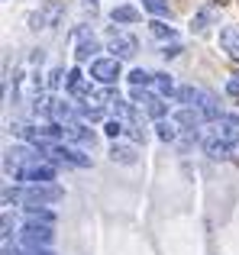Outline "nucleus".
I'll return each mask as SVG.
<instances>
[{
    "mask_svg": "<svg viewBox=\"0 0 239 255\" xmlns=\"http://www.w3.org/2000/svg\"><path fill=\"white\" fill-rule=\"evenodd\" d=\"M178 100H181L184 107H194V110L204 113V120H220V107H217V100L210 97L207 91H201V87H181L178 91Z\"/></svg>",
    "mask_w": 239,
    "mask_h": 255,
    "instance_id": "f257e3e1",
    "label": "nucleus"
},
{
    "mask_svg": "<svg viewBox=\"0 0 239 255\" xmlns=\"http://www.w3.org/2000/svg\"><path fill=\"white\" fill-rule=\"evenodd\" d=\"M52 239H55L52 223H36V220H29L23 226V233H19V243L26 249H45V246H52Z\"/></svg>",
    "mask_w": 239,
    "mask_h": 255,
    "instance_id": "f03ea898",
    "label": "nucleus"
},
{
    "mask_svg": "<svg viewBox=\"0 0 239 255\" xmlns=\"http://www.w3.org/2000/svg\"><path fill=\"white\" fill-rule=\"evenodd\" d=\"M16 200H23L26 207L55 204V200H62V187H55V184H29L26 191H16Z\"/></svg>",
    "mask_w": 239,
    "mask_h": 255,
    "instance_id": "7ed1b4c3",
    "label": "nucleus"
},
{
    "mask_svg": "<svg viewBox=\"0 0 239 255\" xmlns=\"http://www.w3.org/2000/svg\"><path fill=\"white\" fill-rule=\"evenodd\" d=\"M13 178L26 181V184H49V181H55V165L36 162V165H29V168H16V171H13Z\"/></svg>",
    "mask_w": 239,
    "mask_h": 255,
    "instance_id": "20e7f679",
    "label": "nucleus"
},
{
    "mask_svg": "<svg viewBox=\"0 0 239 255\" xmlns=\"http://www.w3.org/2000/svg\"><path fill=\"white\" fill-rule=\"evenodd\" d=\"M132 104H136L139 110H145L149 117H155V120H165V113H168V107L162 104V97L149 94L145 87H132Z\"/></svg>",
    "mask_w": 239,
    "mask_h": 255,
    "instance_id": "39448f33",
    "label": "nucleus"
},
{
    "mask_svg": "<svg viewBox=\"0 0 239 255\" xmlns=\"http://www.w3.org/2000/svg\"><path fill=\"white\" fill-rule=\"evenodd\" d=\"M210 136H217L220 142L227 145H239V117H230V113H223L220 120H214V129H210Z\"/></svg>",
    "mask_w": 239,
    "mask_h": 255,
    "instance_id": "423d86ee",
    "label": "nucleus"
},
{
    "mask_svg": "<svg viewBox=\"0 0 239 255\" xmlns=\"http://www.w3.org/2000/svg\"><path fill=\"white\" fill-rule=\"evenodd\" d=\"M91 78L97 84H117L120 81V58H94L91 62Z\"/></svg>",
    "mask_w": 239,
    "mask_h": 255,
    "instance_id": "0eeeda50",
    "label": "nucleus"
},
{
    "mask_svg": "<svg viewBox=\"0 0 239 255\" xmlns=\"http://www.w3.org/2000/svg\"><path fill=\"white\" fill-rule=\"evenodd\" d=\"M62 13H65V6L55 3V0H49L42 10H36L29 16V26H32V29H49V26H55L58 19H62Z\"/></svg>",
    "mask_w": 239,
    "mask_h": 255,
    "instance_id": "6e6552de",
    "label": "nucleus"
},
{
    "mask_svg": "<svg viewBox=\"0 0 239 255\" xmlns=\"http://www.w3.org/2000/svg\"><path fill=\"white\" fill-rule=\"evenodd\" d=\"M110 52H114V58H132L139 52V42L129 36V32H110Z\"/></svg>",
    "mask_w": 239,
    "mask_h": 255,
    "instance_id": "1a4fd4ad",
    "label": "nucleus"
},
{
    "mask_svg": "<svg viewBox=\"0 0 239 255\" xmlns=\"http://www.w3.org/2000/svg\"><path fill=\"white\" fill-rule=\"evenodd\" d=\"M65 139L81 142V145H88V149H94V145H97V136H94V132H91L84 123H75V120H71V123H65Z\"/></svg>",
    "mask_w": 239,
    "mask_h": 255,
    "instance_id": "9d476101",
    "label": "nucleus"
},
{
    "mask_svg": "<svg viewBox=\"0 0 239 255\" xmlns=\"http://www.w3.org/2000/svg\"><path fill=\"white\" fill-rule=\"evenodd\" d=\"M75 39H78V45H75V58H78V62H88V58L97 52V39L91 36L88 29H78V32H75Z\"/></svg>",
    "mask_w": 239,
    "mask_h": 255,
    "instance_id": "9b49d317",
    "label": "nucleus"
},
{
    "mask_svg": "<svg viewBox=\"0 0 239 255\" xmlns=\"http://www.w3.org/2000/svg\"><path fill=\"white\" fill-rule=\"evenodd\" d=\"M201 142H204V152H207V155L214 158V162H223V158H230V155H233V145L220 142V139H217V136H210V132L201 139Z\"/></svg>",
    "mask_w": 239,
    "mask_h": 255,
    "instance_id": "f8f14e48",
    "label": "nucleus"
},
{
    "mask_svg": "<svg viewBox=\"0 0 239 255\" xmlns=\"http://www.w3.org/2000/svg\"><path fill=\"white\" fill-rule=\"evenodd\" d=\"M220 45H223V52H227L233 62H239V29H233V26L220 29Z\"/></svg>",
    "mask_w": 239,
    "mask_h": 255,
    "instance_id": "ddd939ff",
    "label": "nucleus"
},
{
    "mask_svg": "<svg viewBox=\"0 0 239 255\" xmlns=\"http://www.w3.org/2000/svg\"><path fill=\"white\" fill-rule=\"evenodd\" d=\"M65 87H68L75 97H91V87H88V81H84L81 68H71V71H68V78H65Z\"/></svg>",
    "mask_w": 239,
    "mask_h": 255,
    "instance_id": "4468645a",
    "label": "nucleus"
},
{
    "mask_svg": "<svg viewBox=\"0 0 239 255\" xmlns=\"http://www.w3.org/2000/svg\"><path fill=\"white\" fill-rule=\"evenodd\" d=\"M110 158H114V162H120V165H136V149H132V145L114 142V145H110Z\"/></svg>",
    "mask_w": 239,
    "mask_h": 255,
    "instance_id": "2eb2a0df",
    "label": "nucleus"
},
{
    "mask_svg": "<svg viewBox=\"0 0 239 255\" xmlns=\"http://www.w3.org/2000/svg\"><path fill=\"white\" fill-rule=\"evenodd\" d=\"M139 16H142V13H139L136 6H114V10H110V19H114V23H139Z\"/></svg>",
    "mask_w": 239,
    "mask_h": 255,
    "instance_id": "dca6fc26",
    "label": "nucleus"
},
{
    "mask_svg": "<svg viewBox=\"0 0 239 255\" xmlns=\"http://www.w3.org/2000/svg\"><path fill=\"white\" fill-rule=\"evenodd\" d=\"M175 123H181V126H194V129H197V126L204 123V113H201V110H194V107H184L181 113H175Z\"/></svg>",
    "mask_w": 239,
    "mask_h": 255,
    "instance_id": "f3484780",
    "label": "nucleus"
},
{
    "mask_svg": "<svg viewBox=\"0 0 239 255\" xmlns=\"http://www.w3.org/2000/svg\"><path fill=\"white\" fill-rule=\"evenodd\" d=\"M158 139H162V142H175L178 139V123L175 120H158Z\"/></svg>",
    "mask_w": 239,
    "mask_h": 255,
    "instance_id": "a211bd4d",
    "label": "nucleus"
},
{
    "mask_svg": "<svg viewBox=\"0 0 239 255\" xmlns=\"http://www.w3.org/2000/svg\"><path fill=\"white\" fill-rule=\"evenodd\" d=\"M129 81H132V87H149V84H155V75H149L145 68H132Z\"/></svg>",
    "mask_w": 239,
    "mask_h": 255,
    "instance_id": "6ab92c4d",
    "label": "nucleus"
},
{
    "mask_svg": "<svg viewBox=\"0 0 239 255\" xmlns=\"http://www.w3.org/2000/svg\"><path fill=\"white\" fill-rule=\"evenodd\" d=\"M155 87H158V94H162V97L178 94V91H175V81H171V75H165V71H158V75H155Z\"/></svg>",
    "mask_w": 239,
    "mask_h": 255,
    "instance_id": "aec40b11",
    "label": "nucleus"
},
{
    "mask_svg": "<svg viewBox=\"0 0 239 255\" xmlns=\"http://www.w3.org/2000/svg\"><path fill=\"white\" fill-rule=\"evenodd\" d=\"M149 29H152V36H158V39H175L178 32H175V26H165L162 19H152L149 23Z\"/></svg>",
    "mask_w": 239,
    "mask_h": 255,
    "instance_id": "412c9836",
    "label": "nucleus"
},
{
    "mask_svg": "<svg viewBox=\"0 0 239 255\" xmlns=\"http://www.w3.org/2000/svg\"><path fill=\"white\" fill-rule=\"evenodd\" d=\"M26 213H29V220H36V223H55V213H52V210H39V207H26Z\"/></svg>",
    "mask_w": 239,
    "mask_h": 255,
    "instance_id": "4be33fe9",
    "label": "nucleus"
},
{
    "mask_svg": "<svg viewBox=\"0 0 239 255\" xmlns=\"http://www.w3.org/2000/svg\"><path fill=\"white\" fill-rule=\"evenodd\" d=\"M142 6L149 13H155V16H171V10H168V3H165V0H142Z\"/></svg>",
    "mask_w": 239,
    "mask_h": 255,
    "instance_id": "5701e85b",
    "label": "nucleus"
},
{
    "mask_svg": "<svg viewBox=\"0 0 239 255\" xmlns=\"http://www.w3.org/2000/svg\"><path fill=\"white\" fill-rule=\"evenodd\" d=\"M78 113H81V120H88V123H97V120H104V107H81V110H78Z\"/></svg>",
    "mask_w": 239,
    "mask_h": 255,
    "instance_id": "b1692460",
    "label": "nucleus"
},
{
    "mask_svg": "<svg viewBox=\"0 0 239 255\" xmlns=\"http://www.w3.org/2000/svg\"><path fill=\"white\" fill-rule=\"evenodd\" d=\"M123 129H126V126L120 123V120H107V126H104V132H107L110 139H120V136H123Z\"/></svg>",
    "mask_w": 239,
    "mask_h": 255,
    "instance_id": "393cba45",
    "label": "nucleus"
},
{
    "mask_svg": "<svg viewBox=\"0 0 239 255\" xmlns=\"http://www.w3.org/2000/svg\"><path fill=\"white\" fill-rule=\"evenodd\" d=\"M62 78H68V75H65L62 68H55V71L49 75V87H58V84H62Z\"/></svg>",
    "mask_w": 239,
    "mask_h": 255,
    "instance_id": "a878e982",
    "label": "nucleus"
},
{
    "mask_svg": "<svg viewBox=\"0 0 239 255\" xmlns=\"http://www.w3.org/2000/svg\"><path fill=\"white\" fill-rule=\"evenodd\" d=\"M227 94H233V97H239V78H230V81H227Z\"/></svg>",
    "mask_w": 239,
    "mask_h": 255,
    "instance_id": "bb28decb",
    "label": "nucleus"
},
{
    "mask_svg": "<svg viewBox=\"0 0 239 255\" xmlns=\"http://www.w3.org/2000/svg\"><path fill=\"white\" fill-rule=\"evenodd\" d=\"M19 255H52V252L49 249H23Z\"/></svg>",
    "mask_w": 239,
    "mask_h": 255,
    "instance_id": "cd10ccee",
    "label": "nucleus"
},
{
    "mask_svg": "<svg viewBox=\"0 0 239 255\" xmlns=\"http://www.w3.org/2000/svg\"><path fill=\"white\" fill-rule=\"evenodd\" d=\"M165 55H168V58H175V55H181V45H168V49H165Z\"/></svg>",
    "mask_w": 239,
    "mask_h": 255,
    "instance_id": "c85d7f7f",
    "label": "nucleus"
},
{
    "mask_svg": "<svg viewBox=\"0 0 239 255\" xmlns=\"http://www.w3.org/2000/svg\"><path fill=\"white\" fill-rule=\"evenodd\" d=\"M10 230H13V226H10V217L3 213V239H10Z\"/></svg>",
    "mask_w": 239,
    "mask_h": 255,
    "instance_id": "c756f323",
    "label": "nucleus"
},
{
    "mask_svg": "<svg viewBox=\"0 0 239 255\" xmlns=\"http://www.w3.org/2000/svg\"><path fill=\"white\" fill-rule=\"evenodd\" d=\"M3 255H13V249H10V246H3Z\"/></svg>",
    "mask_w": 239,
    "mask_h": 255,
    "instance_id": "7c9ffc66",
    "label": "nucleus"
},
{
    "mask_svg": "<svg viewBox=\"0 0 239 255\" xmlns=\"http://www.w3.org/2000/svg\"><path fill=\"white\" fill-rule=\"evenodd\" d=\"M84 3H91V6H94V3H97V0H84Z\"/></svg>",
    "mask_w": 239,
    "mask_h": 255,
    "instance_id": "2f4dec72",
    "label": "nucleus"
},
{
    "mask_svg": "<svg viewBox=\"0 0 239 255\" xmlns=\"http://www.w3.org/2000/svg\"><path fill=\"white\" fill-rule=\"evenodd\" d=\"M217 3H227V0H217Z\"/></svg>",
    "mask_w": 239,
    "mask_h": 255,
    "instance_id": "473e14b6",
    "label": "nucleus"
}]
</instances>
